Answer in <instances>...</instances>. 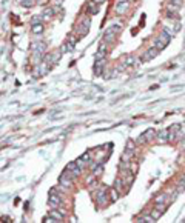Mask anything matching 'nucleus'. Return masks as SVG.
<instances>
[{"label":"nucleus","instance_id":"nucleus-39","mask_svg":"<svg viewBox=\"0 0 185 223\" xmlns=\"http://www.w3.org/2000/svg\"><path fill=\"white\" fill-rule=\"evenodd\" d=\"M92 2H96L97 5H102V3H105V0H92Z\"/></svg>","mask_w":185,"mask_h":223},{"label":"nucleus","instance_id":"nucleus-8","mask_svg":"<svg viewBox=\"0 0 185 223\" xmlns=\"http://www.w3.org/2000/svg\"><path fill=\"white\" fill-rule=\"evenodd\" d=\"M108 194L105 192V189H100L97 194H96V200H97V205H105L108 202Z\"/></svg>","mask_w":185,"mask_h":223},{"label":"nucleus","instance_id":"nucleus-5","mask_svg":"<svg viewBox=\"0 0 185 223\" xmlns=\"http://www.w3.org/2000/svg\"><path fill=\"white\" fill-rule=\"evenodd\" d=\"M157 52H159V51H157L154 46H153V48H148V49L144 52V56H142V60H144V62H150V60H153V59L157 56Z\"/></svg>","mask_w":185,"mask_h":223},{"label":"nucleus","instance_id":"nucleus-13","mask_svg":"<svg viewBox=\"0 0 185 223\" xmlns=\"http://www.w3.org/2000/svg\"><path fill=\"white\" fill-rule=\"evenodd\" d=\"M168 136H170V129H162L156 137H157V142H160V143H165L167 140H168Z\"/></svg>","mask_w":185,"mask_h":223},{"label":"nucleus","instance_id":"nucleus-10","mask_svg":"<svg viewBox=\"0 0 185 223\" xmlns=\"http://www.w3.org/2000/svg\"><path fill=\"white\" fill-rule=\"evenodd\" d=\"M130 8V2H122V3H116V13L117 14H125Z\"/></svg>","mask_w":185,"mask_h":223},{"label":"nucleus","instance_id":"nucleus-3","mask_svg":"<svg viewBox=\"0 0 185 223\" xmlns=\"http://www.w3.org/2000/svg\"><path fill=\"white\" fill-rule=\"evenodd\" d=\"M76 179V175L71 172V171H65L62 175H60V179H59V182H60V185H63V186H71V182Z\"/></svg>","mask_w":185,"mask_h":223},{"label":"nucleus","instance_id":"nucleus-23","mask_svg":"<svg viewBox=\"0 0 185 223\" xmlns=\"http://www.w3.org/2000/svg\"><path fill=\"white\" fill-rule=\"evenodd\" d=\"M134 60H136V59H134L133 56H127V57H124L122 62H124L125 66H133V65H134Z\"/></svg>","mask_w":185,"mask_h":223},{"label":"nucleus","instance_id":"nucleus-33","mask_svg":"<svg viewBox=\"0 0 185 223\" xmlns=\"http://www.w3.org/2000/svg\"><path fill=\"white\" fill-rule=\"evenodd\" d=\"M134 148H136V146H134V142H133V140H128V142H127V149L134 151Z\"/></svg>","mask_w":185,"mask_h":223},{"label":"nucleus","instance_id":"nucleus-11","mask_svg":"<svg viewBox=\"0 0 185 223\" xmlns=\"http://www.w3.org/2000/svg\"><path fill=\"white\" fill-rule=\"evenodd\" d=\"M56 14V10H53V8H46L40 16H42V20L43 22H48V20H51L53 19V16Z\"/></svg>","mask_w":185,"mask_h":223},{"label":"nucleus","instance_id":"nucleus-6","mask_svg":"<svg viewBox=\"0 0 185 223\" xmlns=\"http://www.w3.org/2000/svg\"><path fill=\"white\" fill-rule=\"evenodd\" d=\"M116 37H117V34L111 29V28H108L107 31H105V37H104V42L108 45V43H113L114 40H116Z\"/></svg>","mask_w":185,"mask_h":223},{"label":"nucleus","instance_id":"nucleus-26","mask_svg":"<svg viewBox=\"0 0 185 223\" xmlns=\"http://www.w3.org/2000/svg\"><path fill=\"white\" fill-rule=\"evenodd\" d=\"M165 46H167V45H165V43H162L159 39H156V40H154V48H156L157 51H162Z\"/></svg>","mask_w":185,"mask_h":223},{"label":"nucleus","instance_id":"nucleus-21","mask_svg":"<svg viewBox=\"0 0 185 223\" xmlns=\"http://www.w3.org/2000/svg\"><path fill=\"white\" fill-rule=\"evenodd\" d=\"M73 49H74V45H71L69 42H66V43H63V45L60 46V52H62V54H63V52H66V51H68V52H71Z\"/></svg>","mask_w":185,"mask_h":223},{"label":"nucleus","instance_id":"nucleus-27","mask_svg":"<svg viewBox=\"0 0 185 223\" xmlns=\"http://www.w3.org/2000/svg\"><path fill=\"white\" fill-rule=\"evenodd\" d=\"M137 221H144V223H154L156 220H154V218L151 217V214H150V215H145V217H142V218H139Z\"/></svg>","mask_w":185,"mask_h":223},{"label":"nucleus","instance_id":"nucleus-4","mask_svg":"<svg viewBox=\"0 0 185 223\" xmlns=\"http://www.w3.org/2000/svg\"><path fill=\"white\" fill-rule=\"evenodd\" d=\"M60 57H62V52H60V49H59V51H54V52H51V54H46V56L43 57V60L53 66L54 63H57V62L60 60Z\"/></svg>","mask_w":185,"mask_h":223},{"label":"nucleus","instance_id":"nucleus-15","mask_svg":"<svg viewBox=\"0 0 185 223\" xmlns=\"http://www.w3.org/2000/svg\"><path fill=\"white\" fill-rule=\"evenodd\" d=\"M162 43H165V45H168L170 43V40H171V34L168 33V31H162L160 34H159V37H157Z\"/></svg>","mask_w":185,"mask_h":223},{"label":"nucleus","instance_id":"nucleus-38","mask_svg":"<svg viewBox=\"0 0 185 223\" xmlns=\"http://www.w3.org/2000/svg\"><path fill=\"white\" fill-rule=\"evenodd\" d=\"M36 3H37V5H45V3H46V0H37Z\"/></svg>","mask_w":185,"mask_h":223},{"label":"nucleus","instance_id":"nucleus-20","mask_svg":"<svg viewBox=\"0 0 185 223\" xmlns=\"http://www.w3.org/2000/svg\"><path fill=\"white\" fill-rule=\"evenodd\" d=\"M144 136L147 137V140H148V142H151L153 139H156V136H157V133H156L154 129H151V128H150V129H147V131L144 133Z\"/></svg>","mask_w":185,"mask_h":223},{"label":"nucleus","instance_id":"nucleus-19","mask_svg":"<svg viewBox=\"0 0 185 223\" xmlns=\"http://www.w3.org/2000/svg\"><path fill=\"white\" fill-rule=\"evenodd\" d=\"M43 23H36V25H31V31H33V34H36V36H39V34H42L43 33Z\"/></svg>","mask_w":185,"mask_h":223},{"label":"nucleus","instance_id":"nucleus-22","mask_svg":"<svg viewBox=\"0 0 185 223\" xmlns=\"http://www.w3.org/2000/svg\"><path fill=\"white\" fill-rule=\"evenodd\" d=\"M176 191L180 194V192H183L185 191V175L179 180V183H177V186H176Z\"/></svg>","mask_w":185,"mask_h":223},{"label":"nucleus","instance_id":"nucleus-25","mask_svg":"<svg viewBox=\"0 0 185 223\" xmlns=\"http://www.w3.org/2000/svg\"><path fill=\"white\" fill-rule=\"evenodd\" d=\"M162 214H163V212H162L160 209H157V208H154V209L151 211V217H153V218H154L156 221H157V220H159V218L162 217Z\"/></svg>","mask_w":185,"mask_h":223},{"label":"nucleus","instance_id":"nucleus-16","mask_svg":"<svg viewBox=\"0 0 185 223\" xmlns=\"http://www.w3.org/2000/svg\"><path fill=\"white\" fill-rule=\"evenodd\" d=\"M45 43L43 42H34L33 43V52H40V54H43V51H45Z\"/></svg>","mask_w":185,"mask_h":223},{"label":"nucleus","instance_id":"nucleus-34","mask_svg":"<svg viewBox=\"0 0 185 223\" xmlns=\"http://www.w3.org/2000/svg\"><path fill=\"white\" fill-rule=\"evenodd\" d=\"M68 42H69L71 45H76V42H77V37H76L74 34H71V36L68 37Z\"/></svg>","mask_w":185,"mask_h":223},{"label":"nucleus","instance_id":"nucleus-17","mask_svg":"<svg viewBox=\"0 0 185 223\" xmlns=\"http://www.w3.org/2000/svg\"><path fill=\"white\" fill-rule=\"evenodd\" d=\"M134 157V151H130V149H125V152L122 154V162L124 163H130Z\"/></svg>","mask_w":185,"mask_h":223},{"label":"nucleus","instance_id":"nucleus-9","mask_svg":"<svg viewBox=\"0 0 185 223\" xmlns=\"http://www.w3.org/2000/svg\"><path fill=\"white\" fill-rule=\"evenodd\" d=\"M107 52H108V48H107V43L104 42V43H102V45L99 46L97 52H96V60H99V59H105Z\"/></svg>","mask_w":185,"mask_h":223},{"label":"nucleus","instance_id":"nucleus-18","mask_svg":"<svg viewBox=\"0 0 185 223\" xmlns=\"http://www.w3.org/2000/svg\"><path fill=\"white\" fill-rule=\"evenodd\" d=\"M49 215H51V217H54V218H56V221H63V218H65V215H63V214H62L57 208H56V209H51V211H49Z\"/></svg>","mask_w":185,"mask_h":223},{"label":"nucleus","instance_id":"nucleus-7","mask_svg":"<svg viewBox=\"0 0 185 223\" xmlns=\"http://www.w3.org/2000/svg\"><path fill=\"white\" fill-rule=\"evenodd\" d=\"M86 13L88 14H97L99 13V5L96 2H92V0H89L86 3Z\"/></svg>","mask_w":185,"mask_h":223},{"label":"nucleus","instance_id":"nucleus-2","mask_svg":"<svg viewBox=\"0 0 185 223\" xmlns=\"http://www.w3.org/2000/svg\"><path fill=\"white\" fill-rule=\"evenodd\" d=\"M49 68H51V65H49V63H46L45 60H43V62H40V63H37V66H36V69H34V77H39V75L46 74V72L49 71Z\"/></svg>","mask_w":185,"mask_h":223},{"label":"nucleus","instance_id":"nucleus-29","mask_svg":"<svg viewBox=\"0 0 185 223\" xmlns=\"http://www.w3.org/2000/svg\"><path fill=\"white\" fill-rule=\"evenodd\" d=\"M124 185H125V183H124V180H122V179H117V180L114 182V188H116L119 192L122 191V186H124Z\"/></svg>","mask_w":185,"mask_h":223},{"label":"nucleus","instance_id":"nucleus-32","mask_svg":"<svg viewBox=\"0 0 185 223\" xmlns=\"http://www.w3.org/2000/svg\"><path fill=\"white\" fill-rule=\"evenodd\" d=\"M148 140H147V137L144 136V134H140L139 137H137V143H140V145H144V143H147Z\"/></svg>","mask_w":185,"mask_h":223},{"label":"nucleus","instance_id":"nucleus-37","mask_svg":"<svg viewBox=\"0 0 185 223\" xmlns=\"http://www.w3.org/2000/svg\"><path fill=\"white\" fill-rule=\"evenodd\" d=\"M171 3H174V5H177V6H180L182 5V0H170Z\"/></svg>","mask_w":185,"mask_h":223},{"label":"nucleus","instance_id":"nucleus-14","mask_svg":"<svg viewBox=\"0 0 185 223\" xmlns=\"http://www.w3.org/2000/svg\"><path fill=\"white\" fill-rule=\"evenodd\" d=\"M49 203L54 205L56 208L60 206V205H62V198H60V195H59L57 192H56V195H54V192H51V195H49Z\"/></svg>","mask_w":185,"mask_h":223},{"label":"nucleus","instance_id":"nucleus-24","mask_svg":"<svg viewBox=\"0 0 185 223\" xmlns=\"http://www.w3.org/2000/svg\"><path fill=\"white\" fill-rule=\"evenodd\" d=\"M167 200H168V195L167 194H159L154 198V203H167Z\"/></svg>","mask_w":185,"mask_h":223},{"label":"nucleus","instance_id":"nucleus-30","mask_svg":"<svg viewBox=\"0 0 185 223\" xmlns=\"http://www.w3.org/2000/svg\"><path fill=\"white\" fill-rule=\"evenodd\" d=\"M110 195H111V200L114 202V200H117V198H119V191L114 188V189H111V191H110Z\"/></svg>","mask_w":185,"mask_h":223},{"label":"nucleus","instance_id":"nucleus-1","mask_svg":"<svg viewBox=\"0 0 185 223\" xmlns=\"http://www.w3.org/2000/svg\"><path fill=\"white\" fill-rule=\"evenodd\" d=\"M89 25H91V20H89V17L86 16L77 26H76V29H77V34L80 36V37H83V36H86L88 34V31H89Z\"/></svg>","mask_w":185,"mask_h":223},{"label":"nucleus","instance_id":"nucleus-40","mask_svg":"<svg viewBox=\"0 0 185 223\" xmlns=\"http://www.w3.org/2000/svg\"><path fill=\"white\" fill-rule=\"evenodd\" d=\"M122 2H130V0H117V3H122Z\"/></svg>","mask_w":185,"mask_h":223},{"label":"nucleus","instance_id":"nucleus-35","mask_svg":"<svg viewBox=\"0 0 185 223\" xmlns=\"http://www.w3.org/2000/svg\"><path fill=\"white\" fill-rule=\"evenodd\" d=\"M80 159H82V160H83L85 163H89V160H91V159H89V152H85V154H83V156H82Z\"/></svg>","mask_w":185,"mask_h":223},{"label":"nucleus","instance_id":"nucleus-31","mask_svg":"<svg viewBox=\"0 0 185 223\" xmlns=\"http://www.w3.org/2000/svg\"><path fill=\"white\" fill-rule=\"evenodd\" d=\"M102 171H104V166H102V165H99V166H96V169H94V174H92V175H94V177H97V175H100V174H102Z\"/></svg>","mask_w":185,"mask_h":223},{"label":"nucleus","instance_id":"nucleus-28","mask_svg":"<svg viewBox=\"0 0 185 223\" xmlns=\"http://www.w3.org/2000/svg\"><path fill=\"white\" fill-rule=\"evenodd\" d=\"M34 3H36L34 0H20V5H22V6H25V8H31Z\"/></svg>","mask_w":185,"mask_h":223},{"label":"nucleus","instance_id":"nucleus-12","mask_svg":"<svg viewBox=\"0 0 185 223\" xmlns=\"http://www.w3.org/2000/svg\"><path fill=\"white\" fill-rule=\"evenodd\" d=\"M104 60L105 59L96 60V63H94V74L96 75H102V72H104Z\"/></svg>","mask_w":185,"mask_h":223},{"label":"nucleus","instance_id":"nucleus-36","mask_svg":"<svg viewBox=\"0 0 185 223\" xmlns=\"http://www.w3.org/2000/svg\"><path fill=\"white\" fill-rule=\"evenodd\" d=\"M43 221H45V223H53V221H56V218H54V217H51V215H48V217H45V218H43Z\"/></svg>","mask_w":185,"mask_h":223}]
</instances>
